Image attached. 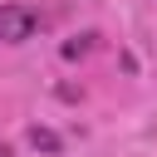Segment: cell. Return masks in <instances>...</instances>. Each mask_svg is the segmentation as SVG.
<instances>
[{
    "instance_id": "cell-1",
    "label": "cell",
    "mask_w": 157,
    "mask_h": 157,
    "mask_svg": "<svg viewBox=\"0 0 157 157\" xmlns=\"http://www.w3.org/2000/svg\"><path fill=\"white\" fill-rule=\"evenodd\" d=\"M39 29H44V15H39L34 5H20V0L0 5V44H25V39H34Z\"/></svg>"
},
{
    "instance_id": "cell-2",
    "label": "cell",
    "mask_w": 157,
    "mask_h": 157,
    "mask_svg": "<svg viewBox=\"0 0 157 157\" xmlns=\"http://www.w3.org/2000/svg\"><path fill=\"white\" fill-rule=\"evenodd\" d=\"M29 142H34V147H44V152H59V137H54L49 128H29Z\"/></svg>"
},
{
    "instance_id": "cell-3",
    "label": "cell",
    "mask_w": 157,
    "mask_h": 157,
    "mask_svg": "<svg viewBox=\"0 0 157 157\" xmlns=\"http://www.w3.org/2000/svg\"><path fill=\"white\" fill-rule=\"evenodd\" d=\"M0 157H10V147H5V142H0Z\"/></svg>"
}]
</instances>
